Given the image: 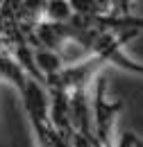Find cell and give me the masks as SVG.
Returning <instances> with one entry per match:
<instances>
[{
    "mask_svg": "<svg viewBox=\"0 0 143 147\" xmlns=\"http://www.w3.org/2000/svg\"><path fill=\"white\" fill-rule=\"evenodd\" d=\"M0 77L2 79H7L9 84H14L18 88V93H23L25 88V84H27V75H25V68L18 63L16 59H12V57H5L0 55Z\"/></svg>",
    "mask_w": 143,
    "mask_h": 147,
    "instance_id": "7a4b0ae2",
    "label": "cell"
},
{
    "mask_svg": "<svg viewBox=\"0 0 143 147\" xmlns=\"http://www.w3.org/2000/svg\"><path fill=\"white\" fill-rule=\"evenodd\" d=\"M20 97L25 102L27 115L32 118L34 127L43 134V127H46V122L50 118V95L46 93L43 84L39 79H34V77H30L27 84H25V88H23V93H20Z\"/></svg>",
    "mask_w": 143,
    "mask_h": 147,
    "instance_id": "6da1fadb",
    "label": "cell"
}]
</instances>
